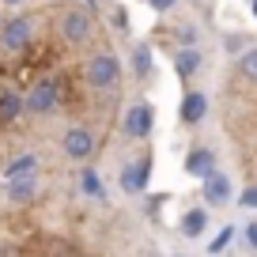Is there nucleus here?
Masks as SVG:
<instances>
[{
  "instance_id": "obj_1",
  "label": "nucleus",
  "mask_w": 257,
  "mask_h": 257,
  "mask_svg": "<svg viewBox=\"0 0 257 257\" xmlns=\"http://www.w3.org/2000/svg\"><path fill=\"white\" fill-rule=\"evenodd\" d=\"M121 80H125V72H121V57L113 53V49H106V46L91 49V53L80 61V83L91 91V95L113 98L121 91Z\"/></svg>"
},
{
  "instance_id": "obj_2",
  "label": "nucleus",
  "mask_w": 257,
  "mask_h": 257,
  "mask_svg": "<svg viewBox=\"0 0 257 257\" xmlns=\"http://www.w3.org/2000/svg\"><path fill=\"white\" fill-rule=\"evenodd\" d=\"M53 31L68 49H87L98 34V23L91 8H83L80 0H64L61 8H53Z\"/></svg>"
},
{
  "instance_id": "obj_3",
  "label": "nucleus",
  "mask_w": 257,
  "mask_h": 257,
  "mask_svg": "<svg viewBox=\"0 0 257 257\" xmlns=\"http://www.w3.org/2000/svg\"><path fill=\"white\" fill-rule=\"evenodd\" d=\"M61 102H64V91H61V80H57V76H38V80L23 91V110H27V117H34V121L53 117V113L61 110Z\"/></svg>"
},
{
  "instance_id": "obj_4",
  "label": "nucleus",
  "mask_w": 257,
  "mask_h": 257,
  "mask_svg": "<svg viewBox=\"0 0 257 257\" xmlns=\"http://www.w3.org/2000/svg\"><path fill=\"white\" fill-rule=\"evenodd\" d=\"M38 31H42V16H34V12L4 19L0 23V53H8V57L27 53L34 46V38H38Z\"/></svg>"
},
{
  "instance_id": "obj_5",
  "label": "nucleus",
  "mask_w": 257,
  "mask_h": 257,
  "mask_svg": "<svg viewBox=\"0 0 257 257\" xmlns=\"http://www.w3.org/2000/svg\"><path fill=\"white\" fill-rule=\"evenodd\" d=\"M57 148L68 163H91L98 155V137L87 125H64L61 137H57Z\"/></svg>"
},
{
  "instance_id": "obj_6",
  "label": "nucleus",
  "mask_w": 257,
  "mask_h": 257,
  "mask_svg": "<svg viewBox=\"0 0 257 257\" xmlns=\"http://www.w3.org/2000/svg\"><path fill=\"white\" fill-rule=\"evenodd\" d=\"M152 167H155V155L148 152V148L137 155V159H128L125 167H121V174H117L121 193H125V197H144L148 182H152Z\"/></svg>"
},
{
  "instance_id": "obj_7",
  "label": "nucleus",
  "mask_w": 257,
  "mask_h": 257,
  "mask_svg": "<svg viewBox=\"0 0 257 257\" xmlns=\"http://www.w3.org/2000/svg\"><path fill=\"white\" fill-rule=\"evenodd\" d=\"M155 128V106L148 102V98H137L133 106H125V113H121V133H125L128 140H148Z\"/></svg>"
},
{
  "instance_id": "obj_8",
  "label": "nucleus",
  "mask_w": 257,
  "mask_h": 257,
  "mask_svg": "<svg viewBox=\"0 0 257 257\" xmlns=\"http://www.w3.org/2000/svg\"><path fill=\"white\" fill-rule=\"evenodd\" d=\"M201 201L208 204V208H223V204L234 201V182H231L227 170H212L201 182Z\"/></svg>"
},
{
  "instance_id": "obj_9",
  "label": "nucleus",
  "mask_w": 257,
  "mask_h": 257,
  "mask_svg": "<svg viewBox=\"0 0 257 257\" xmlns=\"http://www.w3.org/2000/svg\"><path fill=\"white\" fill-rule=\"evenodd\" d=\"M42 193V178L38 174H27V178H12V182H4V201L12 204V208H31L34 201H38Z\"/></svg>"
},
{
  "instance_id": "obj_10",
  "label": "nucleus",
  "mask_w": 257,
  "mask_h": 257,
  "mask_svg": "<svg viewBox=\"0 0 257 257\" xmlns=\"http://www.w3.org/2000/svg\"><path fill=\"white\" fill-rule=\"evenodd\" d=\"M170 61H174V72H178V80H182V83H193L197 76H201V68H204L201 46H174Z\"/></svg>"
},
{
  "instance_id": "obj_11",
  "label": "nucleus",
  "mask_w": 257,
  "mask_h": 257,
  "mask_svg": "<svg viewBox=\"0 0 257 257\" xmlns=\"http://www.w3.org/2000/svg\"><path fill=\"white\" fill-rule=\"evenodd\" d=\"M185 174L189 178H197V182H204V178L212 174V170H219V155L212 152L208 144H193L189 152H185Z\"/></svg>"
},
{
  "instance_id": "obj_12",
  "label": "nucleus",
  "mask_w": 257,
  "mask_h": 257,
  "mask_svg": "<svg viewBox=\"0 0 257 257\" xmlns=\"http://www.w3.org/2000/svg\"><path fill=\"white\" fill-rule=\"evenodd\" d=\"M204 117H208V95L189 83L185 95H182V102H178V121H182V125H201Z\"/></svg>"
},
{
  "instance_id": "obj_13",
  "label": "nucleus",
  "mask_w": 257,
  "mask_h": 257,
  "mask_svg": "<svg viewBox=\"0 0 257 257\" xmlns=\"http://www.w3.org/2000/svg\"><path fill=\"white\" fill-rule=\"evenodd\" d=\"M128 68H133V80H152V72H155L152 42H133V49H128Z\"/></svg>"
},
{
  "instance_id": "obj_14",
  "label": "nucleus",
  "mask_w": 257,
  "mask_h": 257,
  "mask_svg": "<svg viewBox=\"0 0 257 257\" xmlns=\"http://www.w3.org/2000/svg\"><path fill=\"white\" fill-rule=\"evenodd\" d=\"M204 231H208V204L185 208L182 219H178V234H182V238H201Z\"/></svg>"
},
{
  "instance_id": "obj_15",
  "label": "nucleus",
  "mask_w": 257,
  "mask_h": 257,
  "mask_svg": "<svg viewBox=\"0 0 257 257\" xmlns=\"http://www.w3.org/2000/svg\"><path fill=\"white\" fill-rule=\"evenodd\" d=\"M19 117H27L23 110V95L12 87H0V125H16Z\"/></svg>"
},
{
  "instance_id": "obj_16",
  "label": "nucleus",
  "mask_w": 257,
  "mask_h": 257,
  "mask_svg": "<svg viewBox=\"0 0 257 257\" xmlns=\"http://www.w3.org/2000/svg\"><path fill=\"white\" fill-rule=\"evenodd\" d=\"M27 174H42V159H38L34 152L16 155V159L4 167V182H12V178H27Z\"/></svg>"
},
{
  "instance_id": "obj_17",
  "label": "nucleus",
  "mask_w": 257,
  "mask_h": 257,
  "mask_svg": "<svg viewBox=\"0 0 257 257\" xmlns=\"http://www.w3.org/2000/svg\"><path fill=\"white\" fill-rule=\"evenodd\" d=\"M234 72H238V80L257 83V46H253V42H249V46L234 57Z\"/></svg>"
},
{
  "instance_id": "obj_18",
  "label": "nucleus",
  "mask_w": 257,
  "mask_h": 257,
  "mask_svg": "<svg viewBox=\"0 0 257 257\" xmlns=\"http://www.w3.org/2000/svg\"><path fill=\"white\" fill-rule=\"evenodd\" d=\"M80 193H83V197H91V201H102L106 204V185H102V178H98L95 167H83L80 170Z\"/></svg>"
},
{
  "instance_id": "obj_19",
  "label": "nucleus",
  "mask_w": 257,
  "mask_h": 257,
  "mask_svg": "<svg viewBox=\"0 0 257 257\" xmlns=\"http://www.w3.org/2000/svg\"><path fill=\"white\" fill-rule=\"evenodd\" d=\"M174 42H178V46H201V31H197V23H193V19H182V23L174 27Z\"/></svg>"
},
{
  "instance_id": "obj_20",
  "label": "nucleus",
  "mask_w": 257,
  "mask_h": 257,
  "mask_svg": "<svg viewBox=\"0 0 257 257\" xmlns=\"http://www.w3.org/2000/svg\"><path fill=\"white\" fill-rule=\"evenodd\" d=\"M234 234H238V227H234V223H223V231H219L216 238L208 242V253H223V249L234 242Z\"/></svg>"
},
{
  "instance_id": "obj_21",
  "label": "nucleus",
  "mask_w": 257,
  "mask_h": 257,
  "mask_svg": "<svg viewBox=\"0 0 257 257\" xmlns=\"http://www.w3.org/2000/svg\"><path fill=\"white\" fill-rule=\"evenodd\" d=\"M234 204H238V208H246V212H257V182H249L246 189L234 197Z\"/></svg>"
},
{
  "instance_id": "obj_22",
  "label": "nucleus",
  "mask_w": 257,
  "mask_h": 257,
  "mask_svg": "<svg viewBox=\"0 0 257 257\" xmlns=\"http://www.w3.org/2000/svg\"><path fill=\"white\" fill-rule=\"evenodd\" d=\"M110 19H113V31L128 34V12H125V4H113V8H110Z\"/></svg>"
},
{
  "instance_id": "obj_23",
  "label": "nucleus",
  "mask_w": 257,
  "mask_h": 257,
  "mask_svg": "<svg viewBox=\"0 0 257 257\" xmlns=\"http://www.w3.org/2000/svg\"><path fill=\"white\" fill-rule=\"evenodd\" d=\"M223 46H227V53H231V57H238L242 49L249 46V38H246V34H227V38H223Z\"/></svg>"
},
{
  "instance_id": "obj_24",
  "label": "nucleus",
  "mask_w": 257,
  "mask_h": 257,
  "mask_svg": "<svg viewBox=\"0 0 257 257\" xmlns=\"http://www.w3.org/2000/svg\"><path fill=\"white\" fill-rule=\"evenodd\" d=\"M148 8L159 12V16H167V12H174V8H178V0H148Z\"/></svg>"
},
{
  "instance_id": "obj_25",
  "label": "nucleus",
  "mask_w": 257,
  "mask_h": 257,
  "mask_svg": "<svg viewBox=\"0 0 257 257\" xmlns=\"http://www.w3.org/2000/svg\"><path fill=\"white\" fill-rule=\"evenodd\" d=\"M242 238H246V246L257 253V219H253V223H246V227H242Z\"/></svg>"
},
{
  "instance_id": "obj_26",
  "label": "nucleus",
  "mask_w": 257,
  "mask_h": 257,
  "mask_svg": "<svg viewBox=\"0 0 257 257\" xmlns=\"http://www.w3.org/2000/svg\"><path fill=\"white\" fill-rule=\"evenodd\" d=\"M167 201H170V193H152V197H148V212L155 216V212H159V204H167Z\"/></svg>"
},
{
  "instance_id": "obj_27",
  "label": "nucleus",
  "mask_w": 257,
  "mask_h": 257,
  "mask_svg": "<svg viewBox=\"0 0 257 257\" xmlns=\"http://www.w3.org/2000/svg\"><path fill=\"white\" fill-rule=\"evenodd\" d=\"M4 8H23V4H31V0H0Z\"/></svg>"
},
{
  "instance_id": "obj_28",
  "label": "nucleus",
  "mask_w": 257,
  "mask_h": 257,
  "mask_svg": "<svg viewBox=\"0 0 257 257\" xmlns=\"http://www.w3.org/2000/svg\"><path fill=\"white\" fill-rule=\"evenodd\" d=\"M249 12H253V19H257V0H249Z\"/></svg>"
},
{
  "instance_id": "obj_29",
  "label": "nucleus",
  "mask_w": 257,
  "mask_h": 257,
  "mask_svg": "<svg viewBox=\"0 0 257 257\" xmlns=\"http://www.w3.org/2000/svg\"><path fill=\"white\" fill-rule=\"evenodd\" d=\"M0 23H4V19H0Z\"/></svg>"
}]
</instances>
